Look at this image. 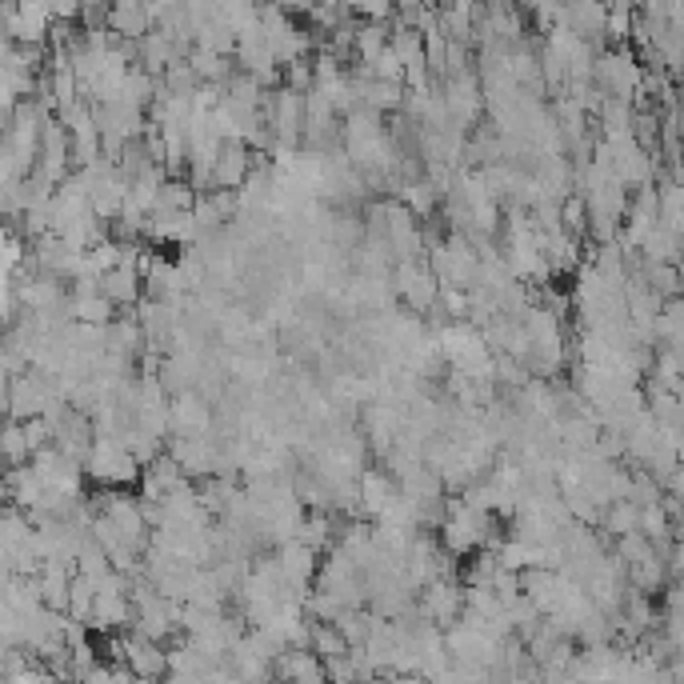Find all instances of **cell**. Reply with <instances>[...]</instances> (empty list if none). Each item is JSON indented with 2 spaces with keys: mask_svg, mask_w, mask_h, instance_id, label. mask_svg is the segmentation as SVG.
Wrapping results in <instances>:
<instances>
[{
  "mask_svg": "<svg viewBox=\"0 0 684 684\" xmlns=\"http://www.w3.org/2000/svg\"><path fill=\"white\" fill-rule=\"evenodd\" d=\"M644 77H649V65H640V53L632 45H620V48L608 45L596 56L593 85L605 92V97L637 100V92L644 89Z\"/></svg>",
  "mask_w": 684,
  "mask_h": 684,
  "instance_id": "1",
  "label": "cell"
},
{
  "mask_svg": "<svg viewBox=\"0 0 684 684\" xmlns=\"http://www.w3.org/2000/svg\"><path fill=\"white\" fill-rule=\"evenodd\" d=\"M441 309L453 320H468V293H461V288H441Z\"/></svg>",
  "mask_w": 684,
  "mask_h": 684,
  "instance_id": "29",
  "label": "cell"
},
{
  "mask_svg": "<svg viewBox=\"0 0 684 684\" xmlns=\"http://www.w3.org/2000/svg\"><path fill=\"white\" fill-rule=\"evenodd\" d=\"M361 517L365 520H380L388 512V505L400 497V485H397V476L385 473L380 464H368L365 473H361Z\"/></svg>",
  "mask_w": 684,
  "mask_h": 684,
  "instance_id": "8",
  "label": "cell"
},
{
  "mask_svg": "<svg viewBox=\"0 0 684 684\" xmlns=\"http://www.w3.org/2000/svg\"><path fill=\"white\" fill-rule=\"evenodd\" d=\"M144 353H148V337H144V324L136 320V312H121V317L109 324V356H121V361H133V365H141Z\"/></svg>",
  "mask_w": 684,
  "mask_h": 684,
  "instance_id": "14",
  "label": "cell"
},
{
  "mask_svg": "<svg viewBox=\"0 0 684 684\" xmlns=\"http://www.w3.org/2000/svg\"><path fill=\"white\" fill-rule=\"evenodd\" d=\"M48 485L45 476L36 473L33 464H21V468H9L4 473V505L21 508V512H33L41 500H45Z\"/></svg>",
  "mask_w": 684,
  "mask_h": 684,
  "instance_id": "9",
  "label": "cell"
},
{
  "mask_svg": "<svg viewBox=\"0 0 684 684\" xmlns=\"http://www.w3.org/2000/svg\"><path fill=\"white\" fill-rule=\"evenodd\" d=\"M209 432H217V409L197 388L173 397V437H209Z\"/></svg>",
  "mask_w": 684,
  "mask_h": 684,
  "instance_id": "6",
  "label": "cell"
},
{
  "mask_svg": "<svg viewBox=\"0 0 684 684\" xmlns=\"http://www.w3.org/2000/svg\"><path fill=\"white\" fill-rule=\"evenodd\" d=\"M276 681L280 684H329L324 661L312 649H285L276 657Z\"/></svg>",
  "mask_w": 684,
  "mask_h": 684,
  "instance_id": "11",
  "label": "cell"
},
{
  "mask_svg": "<svg viewBox=\"0 0 684 684\" xmlns=\"http://www.w3.org/2000/svg\"><path fill=\"white\" fill-rule=\"evenodd\" d=\"M0 449H4V464H9V468H21V464L33 461L29 432H24L21 420H4V441H0Z\"/></svg>",
  "mask_w": 684,
  "mask_h": 684,
  "instance_id": "26",
  "label": "cell"
},
{
  "mask_svg": "<svg viewBox=\"0 0 684 684\" xmlns=\"http://www.w3.org/2000/svg\"><path fill=\"white\" fill-rule=\"evenodd\" d=\"M505 617V600L497 596V588H464V620H488Z\"/></svg>",
  "mask_w": 684,
  "mask_h": 684,
  "instance_id": "21",
  "label": "cell"
},
{
  "mask_svg": "<svg viewBox=\"0 0 684 684\" xmlns=\"http://www.w3.org/2000/svg\"><path fill=\"white\" fill-rule=\"evenodd\" d=\"M0 24H4V41L24 48H48L53 36V4L45 0H16V4H0Z\"/></svg>",
  "mask_w": 684,
  "mask_h": 684,
  "instance_id": "3",
  "label": "cell"
},
{
  "mask_svg": "<svg viewBox=\"0 0 684 684\" xmlns=\"http://www.w3.org/2000/svg\"><path fill=\"white\" fill-rule=\"evenodd\" d=\"M600 532L613 537V541L640 532V505H632V500H617V505H608L605 520H600Z\"/></svg>",
  "mask_w": 684,
  "mask_h": 684,
  "instance_id": "19",
  "label": "cell"
},
{
  "mask_svg": "<svg viewBox=\"0 0 684 684\" xmlns=\"http://www.w3.org/2000/svg\"><path fill=\"white\" fill-rule=\"evenodd\" d=\"M256 161H261V153H253L249 144H241V141H224L221 161H217V188H229V192H241V188H244V180L253 177Z\"/></svg>",
  "mask_w": 684,
  "mask_h": 684,
  "instance_id": "10",
  "label": "cell"
},
{
  "mask_svg": "<svg viewBox=\"0 0 684 684\" xmlns=\"http://www.w3.org/2000/svg\"><path fill=\"white\" fill-rule=\"evenodd\" d=\"M385 684H432L424 673H400V676H385Z\"/></svg>",
  "mask_w": 684,
  "mask_h": 684,
  "instance_id": "31",
  "label": "cell"
},
{
  "mask_svg": "<svg viewBox=\"0 0 684 684\" xmlns=\"http://www.w3.org/2000/svg\"><path fill=\"white\" fill-rule=\"evenodd\" d=\"M657 349H684V297L664 300V312L657 320Z\"/></svg>",
  "mask_w": 684,
  "mask_h": 684,
  "instance_id": "18",
  "label": "cell"
},
{
  "mask_svg": "<svg viewBox=\"0 0 684 684\" xmlns=\"http://www.w3.org/2000/svg\"><path fill=\"white\" fill-rule=\"evenodd\" d=\"M500 573H505L500 552L497 549H481V552H473V556L461 564V585L464 588H493Z\"/></svg>",
  "mask_w": 684,
  "mask_h": 684,
  "instance_id": "16",
  "label": "cell"
},
{
  "mask_svg": "<svg viewBox=\"0 0 684 684\" xmlns=\"http://www.w3.org/2000/svg\"><path fill=\"white\" fill-rule=\"evenodd\" d=\"M161 85H165L173 97H192V92H197L205 80L197 77V68L188 65V60H177V65H173L165 77H161Z\"/></svg>",
  "mask_w": 684,
  "mask_h": 684,
  "instance_id": "27",
  "label": "cell"
},
{
  "mask_svg": "<svg viewBox=\"0 0 684 684\" xmlns=\"http://www.w3.org/2000/svg\"><path fill=\"white\" fill-rule=\"evenodd\" d=\"M85 473H89V481H97L100 488H133V485H141L144 468H141V461L124 449V441H117V437H97L89 461H85Z\"/></svg>",
  "mask_w": 684,
  "mask_h": 684,
  "instance_id": "2",
  "label": "cell"
},
{
  "mask_svg": "<svg viewBox=\"0 0 684 684\" xmlns=\"http://www.w3.org/2000/svg\"><path fill=\"white\" fill-rule=\"evenodd\" d=\"M92 613H97V581L77 573L73 576V588H68V617L92 629Z\"/></svg>",
  "mask_w": 684,
  "mask_h": 684,
  "instance_id": "20",
  "label": "cell"
},
{
  "mask_svg": "<svg viewBox=\"0 0 684 684\" xmlns=\"http://www.w3.org/2000/svg\"><path fill=\"white\" fill-rule=\"evenodd\" d=\"M68 317H73V324H97V329H109L112 320L121 317V309H117L104 293H92V297L68 293Z\"/></svg>",
  "mask_w": 684,
  "mask_h": 684,
  "instance_id": "15",
  "label": "cell"
},
{
  "mask_svg": "<svg viewBox=\"0 0 684 684\" xmlns=\"http://www.w3.org/2000/svg\"><path fill=\"white\" fill-rule=\"evenodd\" d=\"M417 608H420V617L449 632L453 625L464 620V585L461 581H432V585L417 596Z\"/></svg>",
  "mask_w": 684,
  "mask_h": 684,
  "instance_id": "5",
  "label": "cell"
},
{
  "mask_svg": "<svg viewBox=\"0 0 684 684\" xmlns=\"http://www.w3.org/2000/svg\"><path fill=\"white\" fill-rule=\"evenodd\" d=\"M153 29H156L153 12H148L144 0H117L109 9V33L121 36V41H136V45H141Z\"/></svg>",
  "mask_w": 684,
  "mask_h": 684,
  "instance_id": "13",
  "label": "cell"
},
{
  "mask_svg": "<svg viewBox=\"0 0 684 684\" xmlns=\"http://www.w3.org/2000/svg\"><path fill=\"white\" fill-rule=\"evenodd\" d=\"M393 285H397L400 305L409 312H417V317H429V312L441 305V280H437V273L429 268V256L409 261V265H397Z\"/></svg>",
  "mask_w": 684,
  "mask_h": 684,
  "instance_id": "4",
  "label": "cell"
},
{
  "mask_svg": "<svg viewBox=\"0 0 684 684\" xmlns=\"http://www.w3.org/2000/svg\"><path fill=\"white\" fill-rule=\"evenodd\" d=\"M124 669L136 681H168V649L156 640H144L136 632L124 637Z\"/></svg>",
  "mask_w": 684,
  "mask_h": 684,
  "instance_id": "7",
  "label": "cell"
},
{
  "mask_svg": "<svg viewBox=\"0 0 684 684\" xmlns=\"http://www.w3.org/2000/svg\"><path fill=\"white\" fill-rule=\"evenodd\" d=\"M368 68H373L376 80H393V85H405V65H400V56L393 53V45H388L385 53L376 56V60Z\"/></svg>",
  "mask_w": 684,
  "mask_h": 684,
  "instance_id": "28",
  "label": "cell"
},
{
  "mask_svg": "<svg viewBox=\"0 0 684 684\" xmlns=\"http://www.w3.org/2000/svg\"><path fill=\"white\" fill-rule=\"evenodd\" d=\"M397 200L412 212V217H417V221H424V224L437 221V209H441V192H437V188L429 185V177L405 185V188H400Z\"/></svg>",
  "mask_w": 684,
  "mask_h": 684,
  "instance_id": "17",
  "label": "cell"
},
{
  "mask_svg": "<svg viewBox=\"0 0 684 684\" xmlns=\"http://www.w3.org/2000/svg\"><path fill=\"white\" fill-rule=\"evenodd\" d=\"M136 684H165V681H136Z\"/></svg>",
  "mask_w": 684,
  "mask_h": 684,
  "instance_id": "32",
  "label": "cell"
},
{
  "mask_svg": "<svg viewBox=\"0 0 684 684\" xmlns=\"http://www.w3.org/2000/svg\"><path fill=\"white\" fill-rule=\"evenodd\" d=\"M197 200H200V192L188 185V177H168L165 188H161V205H156V209H165V212H197Z\"/></svg>",
  "mask_w": 684,
  "mask_h": 684,
  "instance_id": "25",
  "label": "cell"
},
{
  "mask_svg": "<svg viewBox=\"0 0 684 684\" xmlns=\"http://www.w3.org/2000/svg\"><path fill=\"white\" fill-rule=\"evenodd\" d=\"M192 481H188V473L177 464V456H161L156 464H148L141 476V497L144 500H165L173 497V493H180V488H188Z\"/></svg>",
  "mask_w": 684,
  "mask_h": 684,
  "instance_id": "12",
  "label": "cell"
},
{
  "mask_svg": "<svg viewBox=\"0 0 684 684\" xmlns=\"http://www.w3.org/2000/svg\"><path fill=\"white\" fill-rule=\"evenodd\" d=\"M309 649L317 652L320 661H337V657H349V652H353V644L344 640V632L337 629V625H320V620H312Z\"/></svg>",
  "mask_w": 684,
  "mask_h": 684,
  "instance_id": "23",
  "label": "cell"
},
{
  "mask_svg": "<svg viewBox=\"0 0 684 684\" xmlns=\"http://www.w3.org/2000/svg\"><path fill=\"white\" fill-rule=\"evenodd\" d=\"M337 629L344 632V640H349L353 649H365L368 640H373L376 613H373V608H344L341 617H337Z\"/></svg>",
  "mask_w": 684,
  "mask_h": 684,
  "instance_id": "22",
  "label": "cell"
},
{
  "mask_svg": "<svg viewBox=\"0 0 684 684\" xmlns=\"http://www.w3.org/2000/svg\"><path fill=\"white\" fill-rule=\"evenodd\" d=\"M669 617H684V576H676L669 588Z\"/></svg>",
  "mask_w": 684,
  "mask_h": 684,
  "instance_id": "30",
  "label": "cell"
},
{
  "mask_svg": "<svg viewBox=\"0 0 684 684\" xmlns=\"http://www.w3.org/2000/svg\"><path fill=\"white\" fill-rule=\"evenodd\" d=\"M661 224L684 241V185L676 177L661 180Z\"/></svg>",
  "mask_w": 684,
  "mask_h": 684,
  "instance_id": "24",
  "label": "cell"
}]
</instances>
